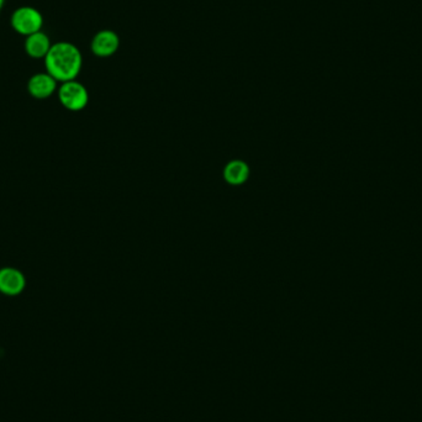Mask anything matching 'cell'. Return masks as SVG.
Listing matches in <instances>:
<instances>
[{
	"label": "cell",
	"mask_w": 422,
	"mask_h": 422,
	"mask_svg": "<svg viewBox=\"0 0 422 422\" xmlns=\"http://www.w3.org/2000/svg\"><path fill=\"white\" fill-rule=\"evenodd\" d=\"M11 24L15 32L27 37L42 30L44 16L34 6H20L13 11Z\"/></svg>",
	"instance_id": "obj_2"
},
{
	"label": "cell",
	"mask_w": 422,
	"mask_h": 422,
	"mask_svg": "<svg viewBox=\"0 0 422 422\" xmlns=\"http://www.w3.org/2000/svg\"><path fill=\"white\" fill-rule=\"evenodd\" d=\"M46 72L52 75L58 83L75 80L82 70L83 57L77 46L61 41L51 47L44 58Z\"/></svg>",
	"instance_id": "obj_1"
},
{
	"label": "cell",
	"mask_w": 422,
	"mask_h": 422,
	"mask_svg": "<svg viewBox=\"0 0 422 422\" xmlns=\"http://www.w3.org/2000/svg\"><path fill=\"white\" fill-rule=\"evenodd\" d=\"M4 4H6V0H0V11H3V8H4Z\"/></svg>",
	"instance_id": "obj_9"
},
{
	"label": "cell",
	"mask_w": 422,
	"mask_h": 422,
	"mask_svg": "<svg viewBox=\"0 0 422 422\" xmlns=\"http://www.w3.org/2000/svg\"><path fill=\"white\" fill-rule=\"evenodd\" d=\"M119 36L114 31L101 30L93 37L92 51L98 57H110L119 50Z\"/></svg>",
	"instance_id": "obj_6"
},
{
	"label": "cell",
	"mask_w": 422,
	"mask_h": 422,
	"mask_svg": "<svg viewBox=\"0 0 422 422\" xmlns=\"http://www.w3.org/2000/svg\"><path fill=\"white\" fill-rule=\"evenodd\" d=\"M249 164L241 159H232L225 166L224 179L226 183L234 187H239L246 183L249 178Z\"/></svg>",
	"instance_id": "obj_8"
},
{
	"label": "cell",
	"mask_w": 422,
	"mask_h": 422,
	"mask_svg": "<svg viewBox=\"0 0 422 422\" xmlns=\"http://www.w3.org/2000/svg\"><path fill=\"white\" fill-rule=\"evenodd\" d=\"M26 288L25 274L14 267L0 268V293L8 297L20 295Z\"/></svg>",
	"instance_id": "obj_4"
},
{
	"label": "cell",
	"mask_w": 422,
	"mask_h": 422,
	"mask_svg": "<svg viewBox=\"0 0 422 422\" xmlns=\"http://www.w3.org/2000/svg\"><path fill=\"white\" fill-rule=\"evenodd\" d=\"M58 99L61 104L70 111L85 109L89 103V93L78 80H68L58 87Z\"/></svg>",
	"instance_id": "obj_3"
},
{
	"label": "cell",
	"mask_w": 422,
	"mask_h": 422,
	"mask_svg": "<svg viewBox=\"0 0 422 422\" xmlns=\"http://www.w3.org/2000/svg\"><path fill=\"white\" fill-rule=\"evenodd\" d=\"M58 90V82L47 72H41L31 75L27 82V92L35 99L44 100L50 98Z\"/></svg>",
	"instance_id": "obj_5"
},
{
	"label": "cell",
	"mask_w": 422,
	"mask_h": 422,
	"mask_svg": "<svg viewBox=\"0 0 422 422\" xmlns=\"http://www.w3.org/2000/svg\"><path fill=\"white\" fill-rule=\"evenodd\" d=\"M52 45L54 44L51 42L50 36L41 30L25 37L24 50H25L26 55L31 57V58L44 60L49 54V51L51 50Z\"/></svg>",
	"instance_id": "obj_7"
}]
</instances>
